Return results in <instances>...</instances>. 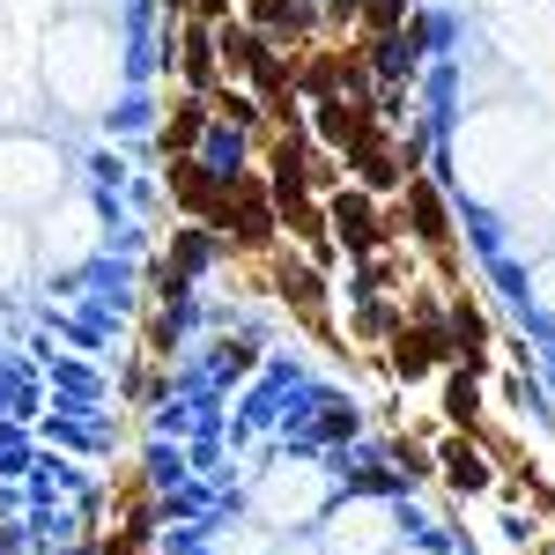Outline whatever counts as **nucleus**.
<instances>
[{
	"instance_id": "nucleus-1",
	"label": "nucleus",
	"mask_w": 555,
	"mask_h": 555,
	"mask_svg": "<svg viewBox=\"0 0 555 555\" xmlns=\"http://www.w3.org/2000/svg\"><path fill=\"white\" fill-rule=\"evenodd\" d=\"M208 222H222L245 253H267L274 245V193H267V178H222V193H215V215Z\"/></svg>"
},
{
	"instance_id": "nucleus-2",
	"label": "nucleus",
	"mask_w": 555,
	"mask_h": 555,
	"mask_svg": "<svg viewBox=\"0 0 555 555\" xmlns=\"http://www.w3.org/2000/svg\"><path fill=\"white\" fill-rule=\"evenodd\" d=\"M326 237L348 245L356 259H378V245H385L378 208H371V201H356V193H334V208H326Z\"/></svg>"
},
{
	"instance_id": "nucleus-3",
	"label": "nucleus",
	"mask_w": 555,
	"mask_h": 555,
	"mask_svg": "<svg viewBox=\"0 0 555 555\" xmlns=\"http://www.w3.org/2000/svg\"><path fill=\"white\" fill-rule=\"evenodd\" d=\"M282 297H289V311H297L304 326L326 334V282H319L311 259H282Z\"/></svg>"
},
{
	"instance_id": "nucleus-4",
	"label": "nucleus",
	"mask_w": 555,
	"mask_h": 555,
	"mask_svg": "<svg viewBox=\"0 0 555 555\" xmlns=\"http://www.w3.org/2000/svg\"><path fill=\"white\" fill-rule=\"evenodd\" d=\"M437 356H444V326H437V319L408 326V334H392V371H400V378H429Z\"/></svg>"
},
{
	"instance_id": "nucleus-5",
	"label": "nucleus",
	"mask_w": 555,
	"mask_h": 555,
	"mask_svg": "<svg viewBox=\"0 0 555 555\" xmlns=\"http://www.w3.org/2000/svg\"><path fill=\"white\" fill-rule=\"evenodd\" d=\"M171 193L185 201L193 215H215V193H222V178L201 164V156H171Z\"/></svg>"
},
{
	"instance_id": "nucleus-6",
	"label": "nucleus",
	"mask_w": 555,
	"mask_h": 555,
	"mask_svg": "<svg viewBox=\"0 0 555 555\" xmlns=\"http://www.w3.org/2000/svg\"><path fill=\"white\" fill-rule=\"evenodd\" d=\"M408 222H423V245H429V253H452V222H444V208H437V193H429L423 178L408 185Z\"/></svg>"
},
{
	"instance_id": "nucleus-7",
	"label": "nucleus",
	"mask_w": 555,
	"mask_h": 555,
	"mask_svg": "<svg viewBox=\"0 0 555 555\" xmlns=\"http://www.w3.org/2000/svg\"><path fill=\"white\" fill-rule=\"evenodd\" d=\"M201 133H208V104H201V96H185L171 119H164V149H171V156H193V149H201Z\"/></svg>"
},
{
	"instance_id": "nucleus-8",
	"label": "nucleus",
	"mask_w": 555,
	"mask_h": 555,
	"mask_svg": "<svg viewBox=\"0 0 555 555\" xmlns=\"http://www.w3.org/2000/svg\"><path fill=\"white\" fill-rule=\"evenodd\" d=\"M437 460H444V481H452V489H489V460L474 452L467 437H452V444H444Z\"/></svg>"
},
{
	"instance_id": "nucleus-9",
	"label": "nucleus",
	"mask_w": 555,
	"mask_h": 555,
	"mask_svg": "<svg viewBox=\"0 0 555 555\" xmlns=\"http://www.w3.org/2000/svg\"><path fill=\"white\" fill-rule=\"evenodd\" d=\"M452 348L467 356V371H481V348H489V326H481V311L467 297L452 304Z\"/></svg>"
},
{
	"instance_id": "nucleus-10",
	"label": "nucleus",
	"mask_w": 555,
	"mask_h": 555,
	"mask_svg": "<svg viewBox=\"0 0 555 555\" xmlns=\"http://www.w3.org/2000/svg\"><path fill=\"white\" fill-rule=\"evenodd\" d=\"M444 415H452L460 429L481 423V392H474V371H452V378H444Z\"/></svg>"
},
{
	"instance_id": "nucleus-11",
	"label": "nucleus",
	"mask_w": 555,
	"mask_h": 555,
	"mask_svg": "<svg viewBox=\"0 0 555 555\" xmlns=\"http://www.w3.org/2000/svg\"><path fill=\"white\" fill-rule=\"evenodd\" d=\"M304 23H311V15H304L297 0H253V30H274V38H297Z\"/></svg>"
},
{
	"instance_id": "nucleus-12",
	"label": "nucleus",
	"mask_w": 555,
	"mask_h": 555,
	"mask_svg": "<svg viewBox=\"0 0 555 555\" xmlns=\"http://www.w3.org/2000/svg\"><path fill=\"white\" fill-rule=\"evenodd\" d=\"M215 67H222V60H215V38L208 30H185V75L201 89H215Z\"/></svg>"
},
{
	"instance_id": "nucleus-13",
	"label": "nucleus",
	"mask_w": 555,
	"mask_h": 555,
	"mask_svg": "<svg viewBox=\"0 0 555 555\" xmlns=\"http://www.w3.org/2000/svg\"><path fill=\"white\" fill-rule=\"evenodd\" d=\"M208 253H215V237H208V230H185V237H178V253H171L178 282H185V274H193V267H208Z\"/></svg>"
},
{
	"instance_id": "nucleus-14",
	"label": "nucleus",
	"mask_w": 555,
	"mask_h": 555,
	"mask_svg": "<svg viewBox=\"0 0 555 555\" xmlns=\"http://www.w3.org/2000/svg\"><path fill=\"white\" fill-rule=\"evenodd\" d=\"M363 15H371V30H400L408 23V0H363Z\"/></svg>"
}]
</instances>
